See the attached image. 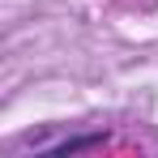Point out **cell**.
Returning <instances> with one entry per match:
<instances>
[{"label":"cell","instance_id":"obj_1","mask_svg":"<svg viewBox=\"0 0 158 158\" xmlns=\"http://www.w3.org/2000/svg\"><path fill=\"white\" fill-rule=\"evenodd\" d=\"M103 141H107L103 132H85V137H64V141H60V145H52L47 154H52V158H69V154H81V150H94V145H103Z\"/></svg>","mask_w":158,"mask_h":158}]
</instances>
